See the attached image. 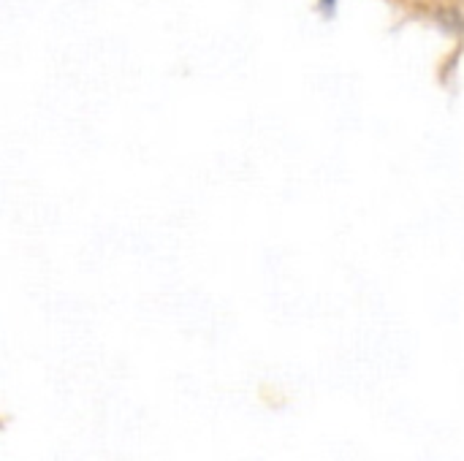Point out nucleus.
I'll return each instance as SVG.
<instances>
[{
    "label": "nucleus",
    "instance_id": "1",
    "mask_svg": "<svg viewBox=\"0 0 464 461\" xmlns=\"http://www.w3.org/2000/svg\"><path fill=\"white\" fill-rule=\"evenodd\" d=\"M324 3H329V5H332V3H334V0H324Z\"/></svg>",
    "mask_w": 464,
    "mask_h": 461
}]
</instances>
